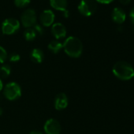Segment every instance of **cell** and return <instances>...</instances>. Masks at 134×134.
<instances>
[{"mask_svg": "<svg viewBox=\"0 0 134 134\" xmlns=\"http://www.w3.org/2000/svg\"><path fill=\"white\" fill-rule=\"evenodd\" d=\"M111 18L114 22L118 25H121L126 19V14L121 7H115L112 11Z\"/></svg>", "mask_w": 134, "mask_h": 134, "instance_id": "8fae6325", "label": "cell"}, {"mask_svg": "<svg viewBox=\"0 0 134 134\" xmlns=\"http://www.w3.org/2000/svg\"><path fill=\"white\" fill-rule=\"evenodd\" d=\"M50 5L53 9L63 12L65 18L69 17V12L67 10V0H50Z\"/></svg>", "mask_w": 134, "mask_h": 134, "instance_id": "9c48e42d", "label": "cell"}, {"mask_svg": "<svg viewBox=\"0 0 134 134\" xmlns=\"http://www.w3.org/2000/svg\"><path fill=\"white\" fill-rule=\"evenodd\" d=\"M3 95L9 100H16L21 96V88L16 82H10L4 87Z\"/></svg>", "mask_w": 134, "mask_h": 134, "instance_id": "3957f363", "label": "cell"}, {"mask_svg": "<svg viewBox=\"0 0 134 134\" xmlns=\"http://www.w3.org/2000/svg\"><path fill=\"white\" fill-rule=\"evenodd\" d=\"M47 47L52 53L57 54L63 48V44L58 40H52L49 43Z\"/></svg>", "mask_w": 134, "mask_h": 134, "instance_id": "5bb4252c", "label": "cell"}, {"mask_svg": "<svg viewBox=\"0 0 134 134\" xmlns=\"http://www.w3.org/2000/svg\"><path fill=\"white\" fill-rule=\"evenodd\" d=\"M11 74V68L9 65H3L0 67V77L2 78H7Z\"/></svg>", "mask_w": 134, "mask_h": 134, "instance_id": "9a60e30c", "label": "cell"}, {"mask_svg": "<svg viewBox=\"0 0 134 134\" xmlns=\"http://www.w3.org/2000/svg\"><path fill=\"white\" fill-rule=\"evenodd\" d=\"M62 44L65 54L71 58H79L83 52L82 42L77 37L70 36Z\"/></svg>", "mask_w": 134, "mask_h": 134, "instance_id": "7a4b0ae2", "label": "cell"}, {"mask_svg": "<svg viewBox=\"0 0 134 134\" xmlns=\"http://www.w3.org/2000/svg\"><path fill=\"white\" fill-rule=\"evenodd\" d=\"M129 18L131 20V22L134 25V7L132 8V10L129 12Z\"/></svg>", "mask_w": 134, "mask_h": 134, "instance_id": "44dd1931", "label": "cell"}, {"mask_svg": "<svg viewBox=\"0 0 134 134\" xmlns=\"http://www.w3.org/2000/svg\"><path fill=\"white\" fill-rule=\"evenodd\" d=\"M133 78H134V76H133Z\"/></svg>", "mask_w": 134, "mask_h": 134, "instance_id": "83f0119b", "label": "cell"}, {"mask_svg": "<svg viewBox=\"0 0 134 134\" xmlns=\"http://www.w3.org/2000/svg\"><path fill=\"white\" fill-rule=\"evenodd\" d=\"M97 10V3L96 0H81L78 5V10L81 14L85 17H90L95 14Z\"/></svg>", "mask_w": 134, "mask_h": 134, "instance_id": "277c9868", "label": "cell"}, {"mask_svg": "<svg viewBox=\"0 0 134 134\" xmlns=\"http://www.w3.org/2000/svg\"><path fill=\"white\" fill-rule=\"evenodd\" d=\"M122 29H123V28H122L121 26H119V27L118 28V30L119 32H121V31H122Z\"/></svg>", "mask_w": 134, "mask_h": 134, "instance_id": "484cf974", "label": "cell"}, {"mask_svg": "<svg viewBox=\"0 0 134 134\" xmlns=\"http://www.w3.org/2000/svg\"><path fill=\"white\" fill-rule=\"evenodd\" d=\"M33 29L35 30V32H36V34H39V35H40V36H42V35L44 33V30H43V27H42L40 25L36 24V25L33 26Z\"/></svg>", "mask_w": 134, "mask_h": 134, "instance_id": "ffe728a7", "label": "cell"}, {"mask_svg": "<svg viewBox=\"0 0 134 134\" xmlns=\"http://www.w3.org/2000/svg\"><path fill=\"white\" fill-rule=\"evenodd\" d=\"M40 21L43 26L49 27L54 24V14L51 10H44L40 15Z\"/></svg>", "mask_w": 134, "mask_h": 134, "instance_id": "ba28073f", "label": "cell"}, {"mask_svg": "<svg viewBox=\"0 0 134 134\" xmlns=\"http://www.w3.org/2000/svg\"><path fill=\"white\" fill-rule=\"evenodd\" d=\"M36 13L33 9H28L25 10L21 16V21L24 27L31 28L36 24Z\"/></svg>", "mask_w": 134, "mask_h": 134, "instance_id": "5b68a950", "label": "cell"}, {"mask_svg": "<svg viewBox=\"0 0 134 134\" xmlns=\"http://www.w3.org/2000/svg\"><path fill=\"white\" fill-rule=\"evenodd\" d=\"M3 89V81H2L1 78H0V92H1Z\"/></svg>", "mask_w": 134, "mask_h": 134, "instance_id": "d4e9b609", "label": "cell"}, {"mask_svg": "<svg viewBox=\"0 0 134 134\" xmlns=\"http://www.w3.org/2000/svg\"><path fill=\"white\" fill-rule=\"evenodd\" d=\"M31 2V0H14V4L19 8H23L27 7Z\"/></svg>", "mask_w": 134, "mask_h": 134, "instance_id": "e0dca14e", "label": "cell"}, {"mask_svg": "<svg viewBox=\"0 0 134 134\" xmlns=\"http://www.w3.org/2000/svg\"><path fill=\"white\" fill-rule=\"evenodd\" d=\"M68 106V97L65 93H59L54 99V107L58 110H64Z\"/></svg>", "mask_w": 134, "mask_h": 134, "instance_id": "7c38bea8", "label": "cell"}, {"mask_svg": "<svg viewBox=\"0 0 134 134\" xmlns=\"http://www.w3.org/2000/svg\"><path fill=\"white\" fill-rule=\"evenodd\" d=\"M10 61L12 62H18L20 59H21V56L20 54H18V53H12L10 55V58H9Z\"/></svg>", "mask_w": 134, "mask_h": 134, "instance_id": "d6986e66", "label": "cell"}, {"mask_svg": "<svg viewBox=\"0 0 134 134\" xmlns=\"http://www.w3.org/2000/svg\"><path fill=\"white\" fill-rule=\"evenodd\" d=\"M51 33L55 39L59 40L66 36V29L62 23L57 22L52 25Z\"/></svg>", "mask_w": 134, "mask_h": 134, "instance_id": "30bf717a", "label": "cell"}, {"mask_svg": "<svg viewBox=\"0 0 134 134\" xmlns=\"http://www.w3.org/2000/svg\"><path fill=\"white\" fill-rule=\"evenodd\" d=\"M20 29V22L15 18H7L2 24V32L5 35H12Z\"/></svg>", "mask_w": 134, "mask_h": 134, "instance_id": "8992f818", "label": "cell"}, {"mask_svg": "<svg viewBox=\"0 0 134 134\" xmlns=\"http://www.w3.org/2000/svg\"><path fill=\"white\" fill-rule=\"evenodd\" d=\"M36 32H35V30L32 28H29L27 29L25 32H24V37L26 40L28 41H32L34 40L36 37Z\"/></svg>", "mask_w": 134, "mask_h": 134, "instance_id": "2e32d148", "label": "cell"}, {"mask_svg": "<svg viewBox=\"0 0 134 134\" xmlns=\"http://www.w3.org/2000/svg\"><path fill=\"white\" fill-rule=\"evenodd\" d=\"M44 132L46 134H60L61 125L56 119L50 118L45 122Z\"/></svg>", "mask_w": 134, "mask_h": 134, "instance_id": "52a82bcc", "label": "cell"}, {"mask_svg": "<svg viewBox=\"0 0 134 134\" xmlns=\"http://www.w3.org/2000/svg\"><path fill=\"white\" fill-rule=\"evenodd\" d=\"M114 0H96V3H99L102 4H109L110 3H112Z\"/></svg>", "mask_w": 134, "mask_h": 134, "instance_id": "7402d4cb", "label": "cell"}, {"mask_svg": "<svg viewBox=\"0 0 134 134\" xmlns=\"http://www.w3.org/2000/svg\"><path fill=\"white\" fill-rule=\"evenodd\" d=\"M3 110L2 107H0V116H1V115L3 114Z\"/></svg>", "mask_w": 134, "mask_h": 134, "instance_id": "4316f807", "label": "cell"}, {"mask_svg": "<svg viewBox=\"0 0 134 134\" xmlns=\"http://www.w3.org/2000/svg\"><path fill=\"white\" fill-rule=\"evenodd\" d=\"M119 2H120L122 5H128V4L131 2V0H119Z\"/></svg>", "mask_w": 134, "mask_h": 134, "instance_id": "603a6c76", "label": "cell"}, {"mask_svg": "<svg viewBox=\"0 0 134 134\" xmlns=\"http://www.w3.org/2000/svg\"><path fill=\"white\" fill-rule=\"evenodd\" d=\"M7 58V52L3 47L0 46V63H4Z\"/></svg>", "mask_w": 134, "mask_h": 134, "instance_id": "ac0fdd59", "label": "cell"}, {"mask_svg": "<svg viewBox=\"0 0 134 134\" xmlns=\"http://www.w3.org/2000/svg\"><path fill=\"white\" fill-rule=\"evenodd\" d=\"M29 134H43V133L40 131H38V130H33V131L30 132Z\"/></svg>", "mask_w": 134, "mask_h": 134, "instance_id": "cb8c5ba5", "label": "cell"}, {"mask_svg": "<svg viewBox=\"0 0 134 134\" xmlns=\"http://www.w3.org/2000/svg\"><path fill=\"white\" fill-rule=\"evenodd\" d=\"M113 74L119 80L129 81L133 78L134 69L128 62L124 61H119L116 62L113 66Z\"/></svg>", "mask_w": 134, "mask_h": 134, "instance_id": "6da1fadb", "label": "cell"}, {"mask_svg": "<svg viewBox=\"0 0 134 134\" xmlns=\"http://www.w3.org/2000/svg\"><path fill=\"white\" fill-rule=\"evenodd\" d=\"M31 60L36 63H41L44 58V54L41 49L34 48L30 53Z\"/></svg>", "mask_w": 134, "mask_h": 134, "instance_id": "4fadbf2b", "label": "cell"}]
</instances>
